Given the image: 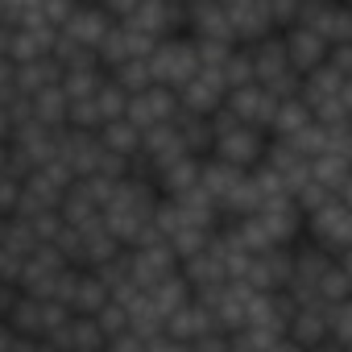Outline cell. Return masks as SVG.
Listing matches in <instances>:
<instances>
[{"mask_svg": "<svg viewBox=\"0 0 352 352\" xmlns=\"http://www.w3.org/2000/svg\"><path fill=\"white\" fill-rule=\"evenodd\" d=\"M265 141H270L265 133H257V129H249V124H236L232 133L216 137V145H212L208 157H216V162H224V166H232V170H253V166H261Z\"/></svg>", "mask_w": 352, "mask_h": 352, "instance_id": "1", "label": "cell"}, {"mask_svg": "<svg viewBox=\"0 0 352 352\" xmlns=\"http://www.w3.org/2000/svg\"><path fill=\"white\" fill-rule=\"evenodd\" d=\"M174 112H179V100H174V87H145L137 96H129V108H124V120L133 129H153V124H170Z\"/></svg>", "mask_w": 352, "mask_h": 352, "instance_id": "2", "label": "cell"}, {"mask_svg": "<svg viewBox=\"0 0 352 352\" xmlns=\"http://www.w3.org/2000/svg\"><path fill=\"white\" fill-rule=\"evenodd\" d=\"M108 30H112V17L96 5V0H75V9H71V17L63 21L58 34L71 38V42H79V46H87V50L96 54Z\"/></svg>", "mask_w": 352, "mask_h": 352, "instance_id": "3", "label": "cell"}, {"mask_svg": "<svg viewBox=\"0 0 352 352\" xmlns=\"http://www.w3.org/2000/svg\"><path fill=\"white\" fill-rule=\"evenodd\" d=\"M278 38H282V50H286V67H290L294 75H307V71L323 67L327 42H323L319 34H311V30H302V25H286V30H278Z\"/></svg>", "mask_w": 352, "mask_h": 352, "instance_id": "4", "label": "cell"}, {"mask_svg": "<svg viewBox=\"0 0 352 352\" xmlns=\"http://www.w3.org/2000/svg\"><path fill=\"white\" fill-rule=\"evenodd\" d=\"M96 5H100V9H104L112 21H124V17L137 9V0H96Z\"/></svg>", "mask_w": 352, "mask_h": 352, "instance_id": "5", "label": "cell"}]
</instances>
